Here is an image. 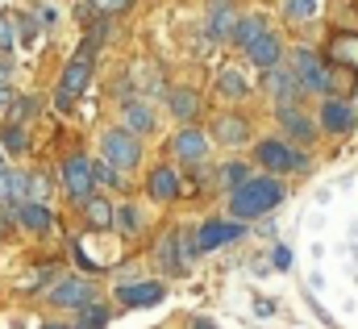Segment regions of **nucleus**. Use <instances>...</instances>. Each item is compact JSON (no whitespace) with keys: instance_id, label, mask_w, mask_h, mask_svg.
Listing matches in <instances>:
<instances>
[{"instance_id":"nucleus-14","label":"nucleus","mask_w":358,"mask_h":329,"mask_svg":"<svg viewBox=\"0 0 358 329\" xmlns=\"http://www.w3.org/2000/svg\"><path fill=\"white\" fill-rule=\"evenodd\" d=\"M0 200H8V209L17 213L21 200H25V175H13V171L0 167Z\"/></svg>"},{"instance_id":"nucleus-31","label":"nucleus","mask_w":358,"mask_h":329,"mask_svg":"<svg viewBox=\"0 0 358 329\" xmlns=\"http://www.w3.org/2000/svg\"><path fill=\"white\" fill-rule=\"evenodd\" d=\"M100 326H104V309H92V304H88V313H84V321H80L76 329H100Z\"/></svg>"},{"instance_id":"nucleus-35","label":"nucleus","mask_w":358,"mask_h":329,"mask_svg":"<svg viewBox=\"0 0 358 329\" xmlns=\"http://www.w3.org/2000/svg\"><path fill=\"white\" fill-rule=\"evenodd\" d=\"M271 262H275L279 271H283V267H292V250H287V246H275V254H271Z\"/></svg>"},{"instance_id":"nucleus-33","label":"nucleus","mask_w":358,"mask_h":329,"mask_svg":"<svg viewBox=\"0 0 358 329\" xmlns=\"http://www.w3.org/2000/svg\"><path fill=\"white\" fill-rule=\"evenodd\" d=\"M13 38H17V34H13V21H8V17H0V46L8 50V46H13Z\"/></svg>"},{"instance_id":"nucleus-39","label":"nucleus","mask_w":358,"mask_h":329,"mask_svg":"<svg viewBox=\"0 0 358 329\" xmlns=\"http://www.w3.org/2000/svg\"><path fill=\"white\" fill-rule=\"evenodd\" d=\"M42 329H76V326H42Z\"/></svg>"},{"instance_id":"nucleus-23","label":"nucleus","mask_w":358,"mask_h":329,"mask_svg":"<svg viewBox=\"0 0 358 329\" xmlns=\"http://www.w3.org/2000/svg\"><path fill=\"white\" fill-rule=\"evenodd\" d=\"M25 196H29V204H42V209H46V200H50V179H46V175H29V179H25Z\"/></svg>"},{"instance_id":"nucleus-30","label":"nucleus","mask_w":358,"mask_h":329,"mask_svg":"<svg viewBox=\"0 0 358 329\" xmlns=\"http://www.w3.org/2000/svg\"><path fill=\"white\" fill-rule=\"evenodd\" d=\"M92 179H100V183H113V188L121 183V179H117V171H113V167H104V163H92Z\"/></svg>"},{"instance_id":"nucleus-41","label":"nucleus","mask_w":358,"mask_h":329,"mask_svg":"<svg viewBox=\"0 0 358 329\" xmlns=\"http://www.w3.org/2000/svg\"><path fill=\"white\" fill-rule=\"evenodd\" d=\"M217 4H229V0H217Z\"/></svg>"},{"instance_id":"nucleus-6","label":"nucleus","mask_w":358,"mask_h":329,"mask_svg":"<svg viewBox=\"0 0 358 329\" xmlns=\"http://www.w3.org/2000/svg\"><path fill=\"white\" fill-rule=\"evenodd\" d=\"M296 76L304 88H317V92H329V71L321 67V59L313 50H296Z\"/></svg>"},{"instance_id":"nucleus-34","label":"nucleus","mask_w":358,"mask_h":329,"mask_svg":"<svg viewBox=\"0 0 358 329\" xmlns=\"http://www.w3.org/2000/svg\"><path fill=\"white\" fill-rule=\"evenodd\" d=\"M225 179H229V183H234V188H242V183H246V179H250V175H246V167H229V171H225Z\"/></svg>"},{"instance_id":"nucleus-15","label":"nucleus","mask_w":358,"mask_h":329,"mask_svg":"<svg viewBox=\"0 0 358 329\" xmlns=\"http://www.w3.org/2000/svg\"><path fill=\"white\" fill-rule=\"evenodd\" d=\"M329 59H334V63H346V67H355L358 71V34H342V38H334V42H329Z\"/></svg>"},{"instance_id":"nucleus-19","label":"nucleus","mask_w":358,"mask_h":329,"mask_svg":"<svg viewBox=\"0 0 358 329\" xmlns=\"http://www.w3.org/2000/svg\"><path fill=\"white\" fill-rule=\"evenodd\" d=\"M234 25H238V17L229 13V4H217V8H213V17H208V34H213V38H229V34H234Z\"/></svg>"},{"instance_id":"nucleus-16","label":"nucleus","mask_w":358,"mask_h":329,"mask_svg":"<svg viewBox=\"0 0 358 329\" xmlns=\"http://www.w3.org/2000/svg\"><path fill=\"white\" fill-rule=\"evenodd\" d=\"M267 88L275 92V96H283V100H287L283 108H292V100H296V92H300V83L292 80L283 67H267Z\"/></svg>"},{"instance_id":"nucleus-28","label":"nucleus","mask_w":358,"mask_h":329,"mask_svg":"<svg viewBox=\"0 0 358 329\" xmlns=\"http://www.w3.org/2000/svg\"><path fill=\"white\" fill-rule=\"evenodd\" d=\"M4 146H8V150H25V134H21V125H4Z\"/></svg>"},{"instance_id":"nucleus-37","label":"nucleus","mask_w":358,"mask_h":329,"mask_svg":"<svg viewBox=\"0 0 358 329\" xmlns=\"http://www.w3.org/2000/svg\"><path fill=\"white\" fill-rule=\"evenodd\" d=\"M8 80H13V63H0V88H8Z\"/></svg>"},{"instance_id":"nucleus-4","label":"nucleus","mask_w":358,"mask_h":329,"mask_svg":"<svg viewBox=\"0 0 358 329\" xmlns=\"http://www.w3.org/2000/svg\"><path fill=\"white\" fill-rule=\"evenodd\" d=\"M63 179H67L71 200H76V204H88L92 200V163L84 155H71V159L63 163Z\"/></svg>"},{"instance_id":"nucleus-21","label":"nucleus","mask_w":358,"mask_h":329,"mask_svg":"<svg viewBox=\"0 0 358 329\" xmlns=\"http://www.w3.org/2000/svg\"><path fill=\"white\" fill-rule=\"evenodd\" d=\"M125 121H129L134 134H150V130H155V113H150L146 104H129V108H125Z\"/></svg>"},{"instance_id":"nucleus-17","label":"nucleus","mask_w":358,"mask_h":329,"mask_svg":"<svg viewBox=\"0 0 358 329\" xmlns=\"http://www.w3.org/2000/svg\"><path fill=\"white\" fill-rule=\"evenodd\" d=\"M150 196H159V200H171V196H179V179H176V171L159 167V171L150 175Z\"/></svg>"},{"instance_id":"nucleus-9","label":"nucleus","mask_w":358,"mask_h":329,"mask_svg":"<svg viewBox=\"0 0 358 329\" xmlns=\"http://www.w3.org/2000/svg\"><path fill=\"white\" fill-rule=\"evenodd\" d=\"M234 238H242V225H229V221H208V225L200 230L196 246H200V250H217V246H225V242H234Z\"/></svg>"},{"instance_id":"nucleus-26","label":"nucleus","mask_w":358,"mask_h":329,"mask_svg":"<svg viewBox=\"0 0 358 329\" xmlns=\"http://www.w3.org/2000/svg\"><path fill=\"white\" fill-rule=\"evenodd\" d=\"M279 121H283V125H287L296 138H313V121H304L296 108H279Z\"/></svg>"},{"instance_id":"nucleus-22","label":"nucleus","mask_w":358,"mask_h":329,"mask_svg":"<svg viewBox=\"0 0 358 329\" xmlns=\"http://www.w3.org/2000/svg\"><path fill=\"white\" fill-rule=\"evenodd\" d=\"M17 217H21V225H29V230H50V209H42V204H21Z\"/></svg>"},{"instance_id":"nucleus-7","label":"nucleus","mask_w":358,"mask_h":329,"mask_svg":"<svg viewBox=\"0 0 358 329\" xmlns=\"http://www.w3.org/2000/svg\"><path fill=\"white\" fill-rule=\"evenodd\" d=\"M259 163L271 167V171H300L304 159H300V155H292L283 142H263V146H259Z\"/></svg>"},{"instance_id":"nucleus-27","label":"nucleus","mask_w":358,"mask_h":329,"mask_svg":"<svg viewBox=\"0 0 358 329\" xmlns=\"http://www.w3.org/2000/svg\"><path fill=\"white\" fill-rule=\"evenodd\" d=\"M171 113L183 117V121H187V117H196V96H192L187 88H183V92H171Z\"/></svg>"},{"instance_id":"nucleus-12","label":"nucleus","mask_w":358,"mask_h":329,"mask_svg":"<svg viewBox=\"0 0 358 329\" xmlns=\"http://www.w3.org/2000/svg\"><path fill=\"white\" fill-rule=\"evenodd\" d=\"M204 150H208V142H204V134L200 130H183L176 138V155L183 163H200L204 159Z\"/></svg>"},{"instance_id":"nucleus-10","label":"nucleus","mask_w":358,"mask_h":329,"mask_svg":"<svg viewBox=\"0 0 358 329\" xmlns=\"http://www.w3.org/2000/svg\"><path fill=\"white\" fill-rule=\"evenodd\" d=\"M117 296H121V304H129V309L159 304V300H163V284H129V288H121Z\"/></svg>"},{"instance_id":"nucleus-11","label":"nucleus","mask_w":358,"mask_h":329,"mask_svg":"<svg viewBox=\"0 0 358 329\" xmlns=\"http://www.w3.org/2000/svg\"><path fill=\"white\" fill-rule=\"evenodd\" d=\"M321 125H325V130L346 134V130H355V108H350V104H342V100H329V104L321 108Z\"/></svg>"},{"instance_id":"nucleus-18","label":"nucleus","mask_w":358,"mask_h":329,"mask_svg":"<svg viewBox=\"0 0 358 329\" xmlns=\"http://www.w3.org/2000/svg\"><path fill=\"white\" fill-rule=\"evenodd\" d=\"M246 134H250V130H246V121H242V117H221V121H217V138H221L225 146L246 142Z\"/></svg>"},{"instance_id":"nucleus-5","label":"nucleus","mask_w":358,"mask_h":329,"mask_svg":"<svg viewBox=\"0 0 358 329\" xmlns=\"http://www.w3.org/2000/svg\"><path fill=\"white\" fill-rule=\"evenodd\" d=\"M50 304H59V309H88L92 304V284H84V279H63V284L50 292Z\"/></svg>"},{"instance_id":"nucleus-32","label":"nucleus","mask_w":358,"mask_h":329,"mask_svg":"<svg viewBox=\"0 0 358 329\" xmlns=\"http://www.w3.org/2000/svg\"><path fill=\"white\" fill-rule=\"evenodd\" d=\"M92 4H96V8H104V13H125L134 0H92Z\"/></svg>"},{"instance_id":"nucleus-13","label":"nucleus","mask_w":358,"mask_h":329,"mask_svg":"<svg viewBox=\"0 0 358 329\" xmlns=\"http://www.w3.org/2000/svg\"><path fill=\"white\" fill-rule=\"evenodd\" d=\"M246 55H250V63H259V67H275V63H279V38H275V34L255 38V42L246 46Z\"/></svg>"},{"instance_id":"nucleus-2","label":"nucleus","mask_w":358,"mask_h":329,"mask_svg":"<svg viewBox=\"0 0 358 329\" xmlns=\"http://www.w3.org/2000/svg\"><path fill=\"white\" fill-rule=\"evenodd\" d=\"M92 42H84V50L67 63V71H63V83H59V108L67 113L71 108V100H76V92H84L88 88V80H92Z\"/></svg>"},{"instance_id":"nucleus-3","label":"nucleus","mask_w":358,"mask_h":329,"mask_svg":"<svg viewBox=\"0 0 358 329\" xmlns=\"http://www.w3.org/2000/svg\"><path fill=\"white\" fill-rule=\"evenodd\" d=\"M100 146H104V159L117 167H134L142 159V146H138V138L129 134V130H108L104 138H100Z\"/></svg>"},{"instance_id":"nucleus-29","label":"nucleus","mask_w":358,"mask_h":329,"mask_svg":"<svg viewBox=\"0 0 358 329\" xmlns=\"http://www.w3.org/2000/svg\"><path fill=\"white\" fill-rule=\"evenodd\" d=\"M287 13L292 17H313L317 13V0H287Z\"/></svg>"},{"instance_id":"nucleus-40","label":"nucleus","mask_w":358,"mask_h":329,"mask_svg":"<svg viewBox=\"0 0 358 329\" xmlns=\"http://www.w3.org/2000/svg\"><path fill=\"white\" fill-rule=\"evenodd\" d=\"M196 329H213V326H208V321H200V326H196Z\"/></svg>"},{"instance_id":"nucleus-36","label":"nucleus","mask_w":358,"mask_h":329,"mask_svg":"<svg viewBox=\"0 0 358 329\" xmlns=\"http://www.w3.org/2000/svg\"><path fill=\"white\" fill-rule=\"evenodd\" d=\"M117 221H121L125 230H138V213H134V209H121V213H117Z\"/></svg>"},{"instance_id":"nucleus-1","label":"nucleus","mask_w":358,"mask_h":329,"mask_svg":"<svg viewBox=\"0 0 358 329\" xmlns=\"http://www.w3.org/2000/svg\"><path fill=\"white\" fill-rule=\"evenodd\" d=\"M283 200V183L279 179H246L238 192H234V217H259V213H271L275 204Z\"/></svg>"},{"instance_id":"nucleus-24","label":"nucleus","mask_w":358,"mask_h":329,"mask_svg":"<svg viewBox=\"0 0 358 329\" xmlns=\"http://www.w3.org/2000/svg\"><path fill=\"white\" fill-rule=\"evenodd\" d=\"M217 88H221V96H229V100H242V96L250 92V88H246V80H242L238 71H221Z\"/></svg>"},{"instance_id":"nucleus-38","label":"nucleus","mask_w":358,"mask_h":329,"mask_svg":"<svg viewBox=\"0 0 358 329\" xmlns=\"http://www.w3.org/2000/svg\"><path fill=\"white\" fill-rule=\"evenodd\" d=\"M8 96H13V92H8V88H0V108L8 104Z\"/></svg>"},{"instance_id":"nucleus-20","label":"nucleus","mask_w":358,"mask_h":329,"mask_svg":"<svg viewBox=\"0 0 358 329\" xmlns=\"http://www.w3.org/2000/svg\"><path fill=\"white\" fill-rule=\"evenodd\" d=\"M267 29H263V17H242L238 25H234V42L238 46H250L255 38H263Z\"/></svg>"},{"instance_id":"nucleus-25","label":"nucleus","mask_w":358,"mask_h":329,"mask_svg":"<svg viewBox=\"0 0 358 329\" xmlns=\"http://www.w3.org/2000/svg\"><path fill=\"white\" fill-rule=\"evenodd\" d=\"M84 213H88L92 225H113V204H108V200H100V196H92L88 204H84Z\"/></svg>"},{"instance_id":"nucleus-8","label":"nucleus","mask_w":358,"mask_h":329,"mask_svg":"<svg viewBox=\"0 0 358 329\" xmlns=\"http://www.w3.org/2000/svg\"><path fill=\"white\" fill-rule=\"evenodd\" d=\"M187 238L179 234V230H171L167 238H163V246H159V262L167 267V271H183L187 267Z\"/></svg>"}]
</instances>
